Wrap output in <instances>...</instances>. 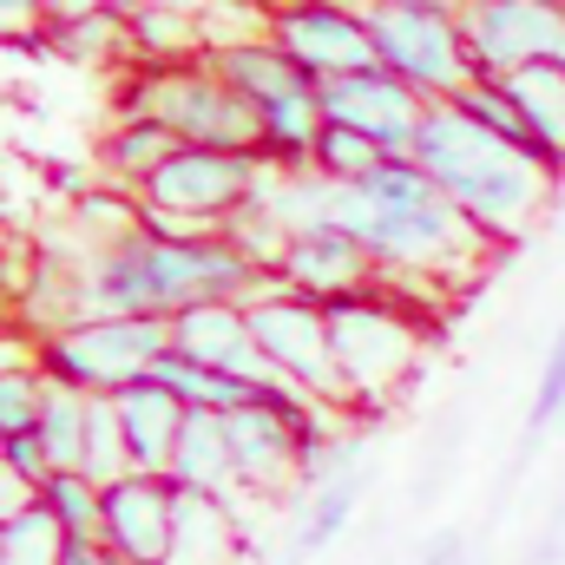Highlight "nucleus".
Segmentation results:
<instances>
[{"mask_svg":"<svg viewBox=\"0 0 565 565\" xmlns=\"http://www.w3.org/2000/svg\"><path fill=\"white\" fill-rule=\"evenodd\" d=\"M0 460H7V467H13V473H20V480H26V487H33V493H40V487H46V480H53V473H60V467H53V454H46V440H40V434H7V454H0Z\"/></svg>","mask_w":565,"mask_h":565,"instance_id":"c756f323","label":"nucleus"},{"mask_svg":"<svg viewBox=\"0 0 565 565\" xmlns=\"http://www.w3.org/2000/svg\"><path fill=\"white\" fill-rule=\"evenodd\" d=\"M164 119L184 145H217V151H250L264 158V113L204 60V66H151L119 93V119Z\"/></svg>","mask_w":565,"mask_h":565,"instance_id":"20e7f679","label":"nucleus"},{"mask_svg":"<svg viewBox=\"0 0 565 565\" xmlns=\"http://www.w3.org/2000/svg\"><path fill=\"white\" fill-rule=\"evenodd\" d=\"M388 158H395V151H382L369 132H355V126H322L309 171H322V178H335V184H369Z\"/></svg>","mask_w":565,"mask_h":565,"instance_id":"393cba45","label":"nucleus"},{"mask_svg":"<svg viewBox=\"0 0 565 565\" xmlns=\"http://www.w3.org/2000/svg\"><path fill=\"white\" fill-rule=\"evenodd\" d=\"M178 145H184V139H178L164 119L139 113V119H119V126L106 132L99 164H106V178H113V184H132V191H139V184L164 164V158H171V151H178Z\"/></svg>","mask_w":565,"mask_h":565,"instance_id":"aec40b11","label":"nucleus"},{"mask_svg":"<svg viewBox=\"0 0 565 565\" xmlns=\"http://www.w3.org/2000/svg\"><path fill=\"white\" fill-rule=\"evenodd\" d=\"M355 507H362V473H335V480H322L316 493H302V520H296V540H289V553H296V559H316V553H329V546L349 533Z\"/></svg>","mask_w":565,"mask_h":565,"instance_id":"412c9836","label":"nucleus"},{"mask_svg":"<svg viewBox=\"0 0 565 565\" xmlns=\"http://www.w3.org/2000/svg\"><path fill=\"white\" fill-rule=\"evenodd\" d=\"M270 164L250 151H217V145H178L151 178L139 184L145 217L171 224V231H217L231 224L257 191H264Z\"/></svg>","mask_w":565,"mask_h":565,"instance_id":"0eeeda50","label":"nucleus"},{"mask_svg":"<svg viewBox=\"0 0 565 565\" xmlns=\"http://www.w3.org/2000/svg\"><path fill=\"white\" fill-rule=\"evenodd\" d=\"M408 158L422 164L427 178H434L493 244H520V237L546 217L553 184H559V171H553L546 158H533V151H520L513 139L487 132L460 99H434V106H427L422 139H415Z\"/></svg>","mask_w":565,"mask_h":565,"instance_id":"f03ea898","label":"nucleus"},{"mask_svg":"<svg viewBox=\"0 0 565 565\" xmlns=\"http://www.w3.org/2000/svg\"><path fill=\"white\" fill-rule=\"evenodd\" d=\"M79 473H93L99 487H113L119 473H132L126 422H119V402H113V395H93V408H86V454H79Z\"/></svg>","mask_w":565,"mask_h":565,"instance_id":"a878e982","label":"nucleus"},{"mask_svg":"<svg viewBox=\"0 0 565 565\" xmlns=\"http://www.w3.org/2000/svg\"><path fill=\"white\" fill-rule=\"evenodd\" d=\"M171 513H178V487L164 473H119L106 487V520H99V546L119 553L126 565H164L171 553Z\"/></svg>","mask_w":565,"mask_h":565,"instance_id":"4468645a","label":"nucleus"},{"mask_svg":"<svg viewBox=\"0 0 565 565\" xmlns=\"http://www.w3.org/2000/svg\"><path fill=\"white\" fill-rule=\"evenodd\" d=\"M40 500H46V513L66 526V540H99V520H106V487H99L93 473L66 467V473H53V480L40 487Z\"/></svg>","mask_w":565,"mask_h":565,"instance_id":"b1692460","label":"nucleus"},{"mask_svg":"<svg viewBox=\"0 0 565 565\" xmlns=\"http://www.w3.org/2000/svg\"><path fill=\"white\" fill-rule=\"evenodd\" d=\"M204 60H211V66H217V73H224V79H231L257 113H264V106H277V99H289V93H302V86H316V79H309V73H302V66L277 46V33L224 40V46H211Z\"/></svg>","mask_w":565,"mask_h":565,"instance_id":"dca6fc26","label":"nucleus"},{"mask_svg":"<svg viewBox=\"0 0 565 565\" xmlns=\"http://www.w3.org/2000/svg\"><path fill=\"white\" fill-rule=\"evenodd\" d=\"M113 402H119V422H126V454H132V467H139V473H171V454H178V434H184V415H191V408H184L158 375L119 388Z\"/></svg>","mask_w":565,"mask_h":565,"instance_id":"2eb2a0df","label":"nucleus"},{"mask_svg":"<svg viewBox=\"0 0 565 565\" xmlns=\"http://www.w3.org/2000/svg\"><path fill=\"white\" fill-rule=\"evenodd\" d=\"M507 93L520 99L533 139H540V158L565 178V66L559 60H540V66H520L507 73Z\"/></svg>","mask_w":565,"mask_h":565,"instance_id":"6ab92c4d","label":"nucleus"},{"mask_svg":"<svg viewBox=\"0 0 565 565\" xmlns=\"http://www.w3.org/2000/svg\"><path fill=\"white\" fill-rule=\"evenodd\" d=\"M264 270L217 231H171L145 224L119 244H99V257L79 277V316H178L211 296H257Z\"/></svg>","mask_w":565,"mask_h":565,"instance_id":"f257e3e1","label":"nucleus"},{"mask_svg":"<svg viewBox=\"0 0 565 565\" xmlns=\"http://www.w3.org/2000/svg\"><path fill=\"white\" fill-rule=\"evenodd\" d=\"M250 329L264 342V362L277 369V382L302 388L309 402L322 408H349V388H342V369H335V349H329V309L316 296H296L289 282L264 277L250 296Z\"/></svg>","mask_w":565,"mask_h":565,"instance_id":"6e6552de","label":"nucleus"},{"mask_svg":"<svg viewBox=\"0 0 565 565\" xmlns=\"http://www.w3.org/2000/svg\"><path fill=\"white\" fill-rule=\"evenodd\" d=\"M0 454H7V434H0Z\"/></svg>","mask_w":565,"mask_h":565,"instance_id":"f704fd0d","label":"nucleus"},{"mask_svg":"<svg viewBox=\"0 0 565 565\" xmlns=\"http://www.w3.org/2000/svg\"><path fill=\"white\" fill-rule=\"evenodd\" d=\"M237 546H244L237 500H217V493H184V487H178L171 553H164V565H237Z\"/></svg>","mask_w":565,"mask_h":565,"instance_id":"f3484780","label":"nucleus"},{"mask_svg":"<svg viewBox=\"0 0 565 565\" xmlns=\"http://www.w3.org/2000/svg\"><path fill=\"white\" fill-rule=\"evenodd\" d=\"M26 500H33V487H26V480H20V473H13V467L0 460V526H7V520H13V513L26 507Z\"/></svg>","mask_w":565,"mask_h":565,"instance_id":"7c9ffc66","label":"nucleus"},{"mask_svg":"<svg viewBox=\"0 0 565 565\" xmlns=\"http://www.w3.org/2000/svg\"><path fill=\"white\" fill-rule=\"evenodd\" d=\"M171 487L184 493H217V500H237V460H231V434H224V415L211 408H191L184 415V434H178V454H171Z\"/></svg>","mask_w":565,"mask_h":565,"instance_id":"a211bd4d","label":"nucleus"},{"mask_svg":"<svg viewBox=\"0 0 565 565\" xmlns=\"http://www.w3.org/2000/svg\"><path fill=\"white\" fill-rule=\"evenodd\" d=\"M66 559V526L46 513V500L33 493L7 526H0V565H60Z\"/></svg>","mask_w":565,"mask_h":565,"instance_id":"4be33fe9","label":"nucleus"},{"mask_svg":"<svg viewBox=\"0 0 565 565\" xmlns=\"http://www.w3.org/2000/svg\"><path fill=\"white\" fill-rule=\"evenodd\" d=\"M33 349L53 382L79 388V395H119L171 355V322L164 316H79V322L40 335Z\"/></svg>","mask_w":565,"mask_h":565,"instance_id":"423d86ee","label":"nucleus"},{"mask_svg":"<svg viewBox=\"0 0 565 565\" xmlns=\"http://www.w3.org/2000/svg\"><path fill=\"white\" fill-rule=\"evenodd\" d=\"M46 408V369L40 362H7L0 369V434H33Z\"/></svg>","mask_w":565,"mask_h":565,"instance_id":"cd10ccee","label":"nucleus"},{"mask_svg":"<svg viewBox=\"0 0 565 565\" xmlns=\"http://www.w3.org/2000/svg\"><path fill=\"white\" fill-rule=\"evenodd\" d=\"M33 13H46V0H0V33L33 26Z\"/></svg>","mask_w":565,"mask_h":565,"instance_id":"72a5a7b5","label":"nucleus"},{"mask_svg":"<svg viewBox=\"0 0 565 565\" xmlns=\"http://www.w3.org/2000/svg\"><path fill=\"white\" fill-rule=\"evenodd\" d=\"M460 13L480 79H507L540 60L565 66V0H460Z\"/></svg>","mask_w":565,"mask_h":565,"instance_id":"1a4fd4ad","label":"nucleus"},{"mask_svg":"<svg viewBox=\"0 0 565 565\" xmlns=\"http://www.w3.org/2000/svg\"><path fill=\"white\" fill-rule=\"evenodd\" d=\"M362 20L375 33L382 66L402 73L408 86H422L427 99H454L480 79L460 0H369Z\"/></svg>","mask_w":565,"mask_h":565,"instance_id":"39448f33","label":"nucleus"},{"mask_svg":"<svg viewBox=\"0 0 565 565\" xmlns=\"http://www.w3.org/2000/svg\"><path fill=\"white\" fill-rule=\"evenodd\" d=\"M422 565H467V540L447 526V533H434L427 540V553H422Z\"/></svg>","mask_w":565,"mask_h":565,"instance_id":"2f4dec72","label":"nucleus"},{"mask_svg":"<svg viewBox=\"0 0 565 565\" xmlns=\"http://www.w3.org/2000/svg\"><path fill=\"white\" fill-rule=\"evenodd\" d=\"M171 349L204 362V369H224L237 382H277V369L264 362V342L250 329V302L244 296H211V302H191L171 316Z\"/></svg>","mask_w":565,"mask_h":565,"instance_id":"ddd939ff","label":"nucleus"},{"mask_svg":"<svg viewBox=\"0 0 565 565\" xmlns=\"http://www.w3.org/2000/svg\"><path fill=\"white\" fill-rule=\"evenodd\" d=\"M270 33H277V46L316 79V86H322V79H342V73L382 66L362 7H342V0H289V7H277Z\"/></svg>","mask_w":565,"mask_h":565,"instance_id":"9d476101","label":"nucleus"},{"mask_svg":"<svg viewBox=\"0 0 565 565\" xmlns=\"http://www.w3.org/2000/svg\"><path fill=\"white\" fill-rule=\"evenodd\" d=\"M322 309H329V349H335L349 408H355V415L388 408V402L415 382V369H422V322H415V309H408L388 282H382V289L335 296V302H322Z\"/></svg>","mask_w":565,"mask_h":565,"instance_id":"7ed1b4c3","label":"nucleus"},{"mask_svg":"<svg viewBox=\"0 0 565 565\" xmlns=\"http://www.w3.org/2000/svg\"><path fill=\"white\" fill-rule=\"evenodd\" d=\"M427 99L422 86H408L402 73L388 66H369V73H342V79H322V119L329 126H355L382 151L408 158L415 139H422V119H427Z\"/></svg>","mask_w":565,"mask_h":565,"instance_id":"9b49d317","label":"nucleus"},{"mask_svg":"<svg viewBox=\"0 0 565 565\" xmlns=\"http://www.w3.org/2000/svg\"><path fill=\"white\" fill-rule=\"evenodd\" d=\"M86 408H93V395H79V388H66V382L46 375V408H40L33 434L46 440V454H53L60 473L79 467V454H86Z\"/></svg>","mask_w":565,"mask_h":565,"instance_id":"5701e85b","label":"nucleus"},{"mask_svg":"<svg viewBox=\"0 0 565 565\" xmlns=\"http://www.w3.org/2000/svg\"><path fill=\"white\" fill-rule=\"evenodd\" d=\"M73 224L93 231L99 244H119V237L145 231L151 217H145V198L132 191V184H106V191H86V198L73 204Z\"/></svg>","mask_w":565,"mask_h":565,"instance_id":"bb28decb","label":"nucleus"},{"mask_svg":"<svg viewBox=\"0 0 565 565\" xmlns=\"http://www.w3.org/2000/svg\"><path fill=\"white\" fill-rule=\"evenodd\" d=\"M277 282H289L296 296H316V302H335V296H355V289H382L388 270L382 257L342 231V224H309V231H289L277 257Z\"/></svg>","mask_w":565,"mask_h":565,"instance_id":"f8f14e48","label":"nucleus"},{"mask_svg":"<svg viewBox=\"0 0 565 565\" xmlns=\"http://www.w3.org/2000/svg\"><path fill=\"white\" fill-rule=\"evenodd\" d=\"M565 422V329L546 349V369H540V388H533V408H526V440L553 434Z\"/></svg>","mask_w":565,"mask_h":565,"instance_id":"c85d7f7f","label":"nucleus"},{"mask_svg":"<svg viewBox=\"0 0 565 565\" xmlns=\"http://www.w3.org/2000/svg\"><path fill=\"white\" fill-rule=\"evenodd\" d=\"M60 565H126L119 553H106L99 540H66V559Z\"/></svg>","mask_w":565,"mask_h":565,"instance_id":"473e14b6","label":"nucleus"}]
</instances>
